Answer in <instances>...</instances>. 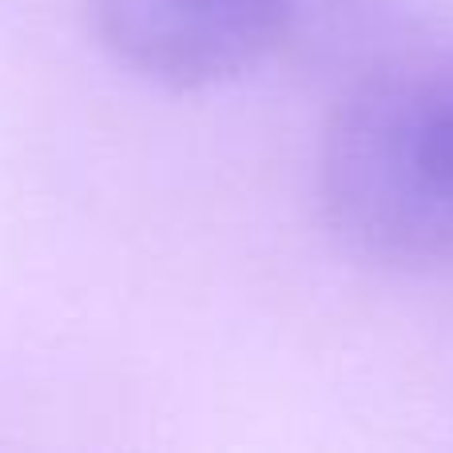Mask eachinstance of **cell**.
<instances>
[{
    "mask_svg": "<svg viewBox=\"0 0 453 453\" xmlns=\"http://www.w3.org/2000/svg\"><path fill=\"white\" fill-rule=\"evenodd\" d=\"M319 180L354 255L398 271L453 263V44L390 56L346 88Z\"/></svg>",
    "mask_w": 453,
    "mask_h": 453,
    "instance_id": "1",
    "label": "cell"
},
{
    "mask_svg": "<svg viewBox=\"0 0 453 453\" xmlns=\"http://www.w3.org/2000/svg\"><path fill=\"white\" fill-rule=\"evenodd\" d=\"M100 48L172 92L247 76L279 48L295 0H84Z\"/></svg>",
    "mask_w": 453,
    "mask_h": 453,
    "instance_id": "2",
    "label": "cell"
}]
</instances>
